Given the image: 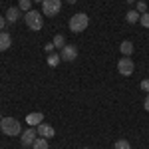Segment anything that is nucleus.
I'll return each instance as SVG.
<instances>
[{
    "label": "nucleus",
    "instance_id": "obj_7",
    "mask_svg": "<svg viewBox=\"0 0 149 149\" xmlns=\"http://www.w3.org/2000/svg\"><path fill=\"white\" fill-rule=\"evenodd\" d=\"M60 58H62L64 62H74V60L78 58V48L72 46V44H66V46L60 50Z\"/></svg>",
    "mask_w": 149,
    "mask_h": 149
},
{
    "label": "nucleus",
    "instance_id": "obj_11",
    "mask_svg": "<svg viewBox=\"0 0 149 149\" xmlns=\"http://www.w3.org/2000/svg\"><path fill=\"white\" fill-rule=\"evenodd\" d=\"M12 46V38H10V34L8 32H0V52H6L8 48Z\"/></svg>",
    "mask_w": 149,
    "mask_h": 149
},
{
    "label": "nucleus",
    "instance_id": "obj_9",
    "mask_svg": "<svg viewBox=\"0 0 149 149\" xmlns=\"http://www.w3.org/2000/svg\"><path fill=\"white\" fill-rule=\"evenodd\" d=\"M42 121H44V113H42V111H32V113L26 115V123H28L30 127L40 125Z\"/></svg>",
    "mask_w": 149,
    "mask_h": 149
},
{
    "label": "nucleus",
    "instance_id": "obj_21",
    "mask_svg": "<svg viewBox=\"0 0 149 149\" xmlns=\"http://www.w3.org/2000/svg\"><path fill=\"white\" fill-rule=\"evenodd\" d=\"M54 50H56V46H54V42H50V44H46V52H48V54H52Z\"/></svg>",
    "mask_w": 149,
    "mask_h": 149
},
{
    "label": "nucleus",
    "instance_id": "obj_22",
    "mask_svg": "<svg viewBox=\"0 0 149 149\" xmlns=\"http://www.w3.org/2000/svg\"><path fill=\"white\" fill-rule=\"evenodd\" d=\"M141 90H143V92H149V80L141 81Z\"/></svg>",
    "mask_w": 149,
    "mask_h": 149
},
{
    "label": "nucleus",
    "instance_id": "obj_8",
    "mask_svg": "<svg viewBox=\"0 0 149 149\" xmlns=\"http://www.w3.org/2000/svg\"><path fill=\"white\" fill-rule=\"evenodd\" d=\"M20 18H22V10H20L18 6H10V8L6 10V22L14 24V22H18Z\"/></svg>",
    "mask_w": 149,
    "mask_h": 149
},
{
    "label": "nucleus",
    "instance_id": "obj_18",
    "mask_svg": "<svg viewBox=\"0 0 149 149\" xmlns=\"http://www.w3.org/2000/svg\"><path fill=\"white\" fill-rule=\"evenodd\" d=\"M30 6H32V0H18V8L22 12H28Z\"/></svg>",
    "mask_w": 149,
    "mask_h": 149
},
{
    "label": "nucleus",
    "instance_id": "obj_5",
    "mask_svg": "<svg viewBox=\"0 0 149 149\" xmlns=\"http://www.w3.org/2000/svg\"><path fill=\"white\" fill-rule=\"evenodd\" d=\"M133 70H135V64H133V60H131L129 56H123L119 62H117V72H119L121 76H131Z\"/></svg>",
    "mask_w": 149,
    "mask_h": 149
},
{
    "label": "nucleus",
    "instance_id": "obj_3",
    "mask_svg": "<svg viewBox=\"0 0 149 149\" xmlns=\"http://www.w3.org/2000/svg\"><path fill=\"white\" fill-rule=\"evenodd\" d=\"M24 22H26V26L30 30L40 32L42 26H44V16H42V12H38V10H28L24 14Z\"/></svg>",
    "mask_w": 149,
    "mask_h": 149
},
{
    "label": "nucleus",
    "instance_id": "obj_1",
    "mask_svg": "<svg viewBox=\"0 0 149 149\" xmlns=\"http://www.w3.org/2000/svg\"><path fill=\"white\" fill-rule=\"evenodd\" d=\"M0 131L6 133V135L16 137V135L22 133V125H20V121L14 119V117H2V119H0Z\"/></svg>",
    "mask_w": 149,
    "mask_h": 149
},
{
    "label": "nucleus",
    "instance_id": "obj_29",
    "mask_svg": "<svg viewBox=\"0 0 149 149\" xmlns=\"http://www.w3.org/2000/svg\"><path fill=\"white\" fill-rule=\"evenodd\" d=\"M0 133H2V131H0Z\"/></svg>",
    "mask_w": 149,
    "mask_h": 149
},
{
    "label": "nucleus",
    "instance_id": "obj_6",
    "mask_svg": "<svg viewBox=\"0 0 149 149\" xmlns=\"http://www.w3.org/2000/svg\"><path fill=\"white\" fill-rule=\"evenodd\" d=\"M36 137H38L36 127H28L26 131H22V133H20V143H22V147H32Z\"/></svg>",
    "mask_w": 149,
    "mask_h": 149
},
{
    "label": "nucleus",
    "instance_id": "obj_23",
    "mask_svg": "<svg viewBox=\"0 0 149 149\" xmlns=\"http://www.w3.org/2000/svg\"><path fill=\"white\" fill-rule=\"evenodd\" d=\"M4 28H6V18H4V16H0V32H2Z\"/></svg>",
    "mask_w": 149,
    "mask_h": 149
},
{
    "label": "nucleus",
    "instance_id": "obj_24",
    "mask_svg": "<svg viewBox=\"0 0 149 149\" xmlns=\"http://www.w3.org/2000/svg\"><path fill=\"white\" fill-rule=\"evenodd\" d=\"M143 107L149 111V92H147V97H145V102H143Z\"/></svg>",
    "mask_w": 149,
    "mask_h": 149
},
{
    "label": "nucleus",
    "instance_id": "obj_19",
    "mask_svg": "<svg viewBox=\"0 0 149 149\" xmlns=\"http://www.w3.org/2000/svg\"><path fill=\"white\" fill-rule=\"evenodd\" d=\"M139 24H141L143 28H149V12H143V14H141V18H139Z\"/></svg>",
    "mask_w": 149,
    "mask_h": 149
},
{
    "label": "nucleus",
    "instance_id": "obj_16",
    "mask_svg": "<svg viewBox=\"0 0 149 149\" xmlns=\"http://www.w3.org/2000/svg\"><path fill=\"white\" fill-rule=\"evenodd\" d=\"M52 42H54V46H56V48H60V50H62V48L66 46V38H64L62 34L54 36V40H52Z\"/></svg>",
    "mask_w": 149,
    "mask_h": 149
},
{
    "label": "nucleus",
    "instance_id": "obj_26",
    "mask_svg": "<svg viewBox=\"0 0 149 149\" xmlns=\"http://www.w3.org/2000/svg\"><path fill=\"white\" fill-rule=\"evenodd\" d=\"M32 2H36V4H42V2H44V0H32Z\"/></svg>",
    "mask_w": 149,
    "mask_h": 149
},
{
    "label": "nucleus",
    "instance_id": "obj_28",
    "mask_svg": "<svg viewBox=\"0 0 149 149\" xmlns=\"http://www.w3.org/2000/svg\"><path fill=\"white\" fill-rule=\"evenodd\" d=\"M0 119H2V115H0Z\"/></svg>",
    "mask_w": 149,
    "mask_h": 149
},
{
    "label": "nucleus",
    "instance_id": "obj_27",
    "mask_svg": "<svg viewBox=\"0 0 149 149\" xmlns=\"http://www.w3.org/2000/svg\"><path fill=\"white\" fill-rule=\"evenodd\" d=\"M84 149H90V147H84Z\"/></svg>",
    "mask_w": 149,
    "mask_h": 149
},
{
    "label": "nucleus",
    "instance_id": "obj_15",
    "mask_svg": "<svg viewBox=\"0 0 149 149\" xmlns=\"http://www.w3.org/2000/svg\"><path fill=\"white\" fill-rule=\"evenodd\" d=\"M34 149H48V139L46 137H36L34 145H32Z\"/></svg>",
    "mask_w": 149,
    "mask_h": 149
},
{
    "label": "nucleus",
    "instance_id": "obj_12",
    "mask_svg": "<svg viewBox=\"0 0 149 149\" xmlns=\"http://www.w3.org/2000/svg\"><path fill=\"white\" fill-rule=\"evenodd\" d=\"M119 52H121V56H131L133 54V42H129V40L121 42L119 44Z\"/></svg>",
    "mask_w": 149,
    "mask_h": 149
},
{
    "label": "nucleus",
    "instance_id": "obj_13",
    "mask_svg": "<svg viewBox=\"0 0 149 149\" xmlns=\"http://www.w3.org/2000/svg\"><path fill=\"white\" fill-rule=\"evenodd\" d=\"M139 18H141V14H139L135 8H133V10H127V14H125V22L127 24H137Z\"/></svg>",
    "mask_w": 149,
    "mask_h": 149
},
{
    "label": "nucleus",
    "instance_id": "obj_4",
    "mask_svg": "<svg viewBox=\"0 0 149 149\" xmlns=\"http://www.w3.org/2000/svg\"><path fill=\"white\" fill-rule=\"evenodd\" d=\"M62 10V0H44L42 2V14L44 16H56Z\"/></svg>",
    "mask_w": 149,
    "mask_h": 149
},
{
    "label": "nucleus",
    "instance_id": "obj_10",
    "mask_svg": "<svg viewBox=\"0 0 149 149\" xmlns=\"http://www.w3.org/2000/svg\"><path fill=\"white\" fill-rule=\"evenodd\" d=\"M38 135H40V137L50 139V137H54V135H56V131H54V127L48 125V123H40V125H38Z\"/></svg>",
    "mask_w": 149,
    "mask_h": 149
},
{
    "label": "nucleus",
    "instance_id": "obj_25",
    "mask_svg": "<svg viewBox=\"0 0 149 149\" xmlns=\"http://www.w3.org/2000/svg\"><path fill=\"white\" fill-rule=\"evenodd\" d=\"M66 2H68V4H76L78 0H66Z\"/></svg>",
    "mask_w": 149,
    "mask_h": 149
},
{
    "label": "nucleus",
    "instance_id": "obj_20",
    "mask_svg": "<svg viewBox=\"0 0 149 149\" xmlns=\"http://www.w3.org/2000/svg\"><path fill=\"white\" fill-rule=\"evenodd\" d=\"M135 10H137L139 14L147 12V4H145V0H137V6H135Z\"/></svg>",
    "mask_w": 149,
    "mask_h": 149
},
{
    "label": "nucleus",
    "instance_id": "obj_2",
    "mask_svg": "<svg viewBox=\"0 0 149 149\" xmlns=\"http://www.w3.org/2000/svg\"><path fill=\"white\" fill-rule=\"evenodd\" d=\"M88 26H90V18H88V14H86V12H76V14L70 18V30H72L74 34L84 32Z\"/></svg>",
    "mask_w": 149,
    "mask_h": 149
},
{
    "label": "nucleus",
    "instance_id": "obj_14",
    "mask_svg": "<svg viewBox=\"0 0 149 149\" xmlns=\"http://www.w3.org/2000/svg\"><path fill=\"white\" fill-rule=\"evenodd\" d=\"M60 62H62L60 54H54V52H52V54L48 56V66H50V68H56V66L60 64Z\"/></svg>",
    "mask_w": 149,
    "mask_h": 149
},
{
    "label": "nucleus",
    "instance_id": "obj_17",
    "mask_svg": "<svg viewBox=\"0 0 149 149\" xmlns=\"http://www.w3.org/2000/svg\"><path fill=\"white\" fill-rule=\"evenodd\" d=\"M113 147L115 149H131V145H129V141H127V139H117Z\"/></svg>",
    "mask_w": 149,
    "mask_h": 149
}]
</instances>
